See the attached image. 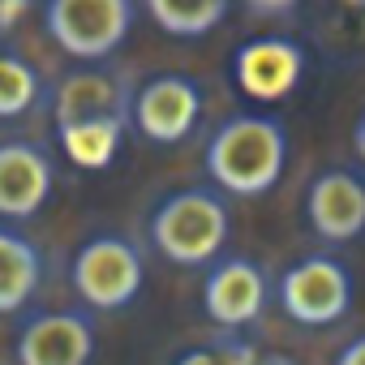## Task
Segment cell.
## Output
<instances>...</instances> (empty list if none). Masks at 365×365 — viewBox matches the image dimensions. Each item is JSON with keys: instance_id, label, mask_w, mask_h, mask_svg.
Masks as SVG:
<instances>
[{"instance_id": "1", "label": "cell", "mask_w": 365, "mask_h": 365, "mask_svg": "<svg viewBox=\"0 0 365 365\" xmlns=\"http://www.w3.org/2000/svg\"><path fill=\"white\" fill-rule=\"evenodd\" d=\"M288 168V125L271 112H237L207 142V172L232 198H262Z\"/></svg>"}, {"instance_id": "2", "label": "cell", "mask_w": 365, "mask_h": 365, "mask_svg": "<svg viewBox=\"0 0 365 365\" xmlns=\"http://www.w3.org/2000/svg\"><path fill=\"white\" fill-rule=\"evenodd\" d=\"M232 232V215L220 190H176L150 215V241L172 267H211Z\"/></svg>"}, {"instance_id": "3", "label": "cell", "mask_w": 365, "mask_h": 365, "mask_svg": "<svg viewBox=\"0 0 365 365\" xmlns=\"http://www.w3.org/2000/svg\"><path fill=\"white\" fill-rule=\"evenodd\" d=\"M352 297H356L352 271L331 254L297 258L292 267H284L275 284V301L297 327H335L352 309Z\"/></svg>"}, {"instance_id": "4", "label": "cell", "mask_w": 365, "mask_h": 365, "mask_svg": "<svg viewBox=\"0 0 365 365\" xmlns=\"http://www.w3.org/2000/svg\"><path fill=\"white\" fill-rule=\"evenodd\" d=\"M138 5L129 0H52L43 5V22L52 43L73 61L112 56L133 31Z\"/></svg>"}, {"instance_id": "5", "label": "cell", "mask_w": 365, "mask_h": 365, "mask_svg": "<svg viewBox=\"0 0 365 365\" xmlns=\"http://www.w3.org/2000/svg\"><path fill=\"white\" fill-rule=\"evenodd\" d=\"M69 279H73V292L91 309L112 314V309H125L142 292L146 267H142L138 245H129L125 237H91L73 254Z\"/></svg>"}, {"instance_id": "6", "label": "cell", "mask_w": 365, "mask_h": 365, "mask_svg": "<svg viewBox=\"0 0 365 365\" xmlns=\"http://www.w3.org/2000/svg\"><path fill=\"white\" fill-rule=\"evenodd\" d=\"M129 120L155 146L185 142L202 120V86L185 73H159L129 99Z\"/></svg>"}, {"instance_id": "7", "label": "cell", "mask_w": 365, "mask_h": 365, "mask_svg": "<svg viewBox=\"0 0 365 365\" xmlns=\"http://www.w3.org/2000/svg\"><path fill=\"white\" fill-rule=\"evenodd\" d=\"M267 301H271V279L254 258L232 254V258L211 262L207 284H202V309H207V318L215 327L241 331V327L262 318Z\"/></svg>"}, {"instance_id": "8", "label": "cell", "mask_w": 365, "mask_h": 365, "mask_svg": "<svg viewBox=\"0 0 365 365\" xmlns=\"http://www.w3.org/2000/svg\"><path fill=\"white\" fill-rule=\"evenodd\" d=\"M305 224L327 245H348L365 232V176L352 168H327L305 190Z\"/></svg>"}, {"instance_id": "9", "label": "cell", "mask_w": 365, "mask_h": 365, "mask_svg": "<svg viewBox=\"0 0 365 365\" xmlns=\"http://www.w3.org/2000/svg\"><path fill=\"white\" fill-rule=\"evenodd\" d=\"M232 78L237 86L258 99V103H275L284 95H292L305 78V48L288 35H258L250 43L237 48L232 56Z\"/></svg>"}, {"instance_id": "10", "label": "cell", "mask_w": 365, "mask_h": 365, "mask_svg": "<svg viewBox=\"0 0 365 365\" xmlns=\"http://www.w3.org/2000/svg\"><path fill=\"white\" fill-rule=\"evenodd\" d=\"M91 356H95V327L78 309L39 314L18 335V365H91Z\"/></svg>"}, {"instance_id": "11", "label": "cell", "mask_w": 365, "mask_h": 365, "mask_svg": "<svg viewBox=\"0 0 365 365\" xmlns=\"http://www.w3.org/2000/svg\"><path fill=\"white\" fill-rule=\"evenodd\" d=\"M52 198V159L31 142H0V215L31 220Z\"/></svg>"}, {"instance_id": "12", "label": "cell", "mask_w": 365, "mask_h": 365, "mask_svg": "<svg viewBox=\"0 0 365 365\" xmlns=\"http://www.w3.org/2000/svg\"><path fill=\"white\" fill-rule=\"evenodd\" d=\"M103 120L129 125V95L120 91V82L103 69L69 73L56 91V133L82 129V125H103Z\"/></svg>"}, {"instance_id": "13", "label": "cell", "mask_w": 365, "mask_h": 365, "mask_svg": "<svg viewBox=\"0 0 365 365\" xmlns=\"http://www.w3.org/2000/svg\"><path fill=\"white\" fill-rule=\"evenodd\" d=\"M39 279H43L39 250L26 237L0 228V314H18L35 297Z\"/></svg>"}, {"instance_id": "14", "label": "cell", "mask_w": 365, "mask_h": 365, "mask_svg": "<svg viewBox=\"0 0 365 365\" xmlns=\"http://www.w3.org/2000/svg\"><path fill=\"white\" fill-rule=\"evenodd\" d=\"M142 9L168 39H207L232 14L228 0H150Z\"/></svg>"}, {"instance_id": "15", "label": "cell", "mask_w": 365, "mask_h": 365, "mask_svg": "<svg viewBox=\"0 0 365 365\" xmlns=\"http://www.w3.org/2000/svg\"><path fill=\"white\" fill-rule=\"evenodd\" d=\"M120 133H125V120H103V125H82V129H69L61 133V146L69 150L73 163L82 168H108L116 146H120Z\"/></svg>"}, {"instance_id": "16", "label": "cell", "mask_w": 365, "mask_h": 365, "mask_svg": "<svg viewBox=\"0 0 365 365\" xmlns=\"http://www.w3.org/2000/svg\"><path fill=\"white\" fill-rule=\"evenodd\" d=\"M35 99H39V73L22 56H5V52H0V120L31 112Z\"/></svg>"}, {"instance_id": "17", "label": "cell", "mask_w": 365, "mask_h": 365, "mask_svg": "<svg viewBox=\"0 0 365 365\" xmlns=\"http://www.w3.org/2000/svg\"><path fill=\"white\" fill-rule=\"evenodd\" d=\"M176 365H258V352L245 339H215V344L180 352Z\"/></svg>"}, {"instance_id": "18", "label": "cell", "mask_w": 365, "mask_h": 365, "mask_svg": "<svg viewBox=\"0 0 365 365\" xmlns=\"http://www.w3.org/2000/svg\"><path fill=\"white\" fill-rule=\"evenodd\" d=\"M331 365H365V335L348 339V344L335 352V361H331Z\"/></svg>"}, {"instance_id": "19", "label": "cell", "mask_w": 365, "mask_h": 365, "mask_svg": "<svg viewBox=\"0 0 365 365\" xmlns=\"http://www.w3.org/2000/svg\"><path fill=\"white\" fill-rule=\"evenodd\" d=\"M26 14H31L26 0H9V5H0V31H9V22H18V18H26Z\"/></svg>"}, {"instance_id": "20", "label": "cell", "mask_w": 365, "mask_h": 365, "mask_svg": "<svg viewBox=\"0 0 365 365\" xmlns=\"http://www.w3.org/2000/svg\"><path fill=\"white\" fill-rule=\"evenodd\" d=\"M352 150H356V159L365 163V112H361L356 125H352Z\"/></svg>"}, {"instance_id": "21", "label": "cell", "mask_w": 365, "mask_h": 365, "mask_svg": "<svg viewBox=\"0 0 365 365\" xmlns=\"http://www.w3.org/2000/svg\"><path fill=\"white\" fill-rule=\"evenodd\" d=\"M250 14H297V5H250Z\"/></svg>"}, {"instance_id": "22", "label": "cell", "mask_w": 365, "mask_h": 365, "mask_svg": "<svg viewBox=\"0 0 365 365\" xmlns=\"http://www.w3.org/2000/svg\"><path fill=\"white\" fill-rule=\"evenodd\" d=\"M258 365H292V361H284V356H271V361H258Z\"/></svg>"}]
</instances>
